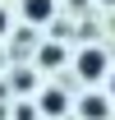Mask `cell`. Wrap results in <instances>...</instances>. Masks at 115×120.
<instances>
[{
    "label": "cell",
    "instance_id": "obj_3",
    "mask_svg": "<svg viewBox=\"0 0 115 120\" xmlns=\"http://www.w3.org/2000/svg\"><path fill=\"white\" fill-rule=\"evenodd\" d=\"M23 19H28V23H46V19H55V0H23Z\"/></svg>",
    "mask_w": 115,
    "mask_h": 120
},
{
    "label": "cell",
    "instance_id": "obj_1",
    "mask_svg": "<svg viewBox=\"0 0 115 120\" xmlns=\"http://www.w3.org/2000/svg\"><path fill=\"white\" fill-rule=\"evenodd\" d=\"M101 74H106V51H101V46H87V51H78V79L97 83Z\"/></svg>",
    "mask_w": 115,
    "mask_h": 120
},
{
    "label": "cell",
    "instance_id": "obj_2",
    "mask_svg": "<svg viewBox=\"0 0 115 120\" xmlns=\"http://www.w3.org/2000/svg\"><path fill=\"white\" fill-rule=\"evenodd\" d=\"M78 111H83V120H106L111 116V102H106L101 92H87L83 102H78Z\"/></svg>",
    "mask_w": 115,
    "mask_h": 120
},
{
    "label": "cell",
    "instance_id": "obj_5",
    "mask_svg": "<svg viewBox=\"0 0 115 120\" xmlns=\"http://www.w3.org/2000/svg\"><path fill=\"white\" fill-rule=\"evenodd\" d=\"M60 60H65V51H60V46L51 42V46H42V56H37V65H42V69H55Z\"/></svg>",
    "mask_w": 115,
    "mask_h": 120
},
{
    "label": "cell",
    "instance_id": "obj_7",
    "mask_svg": "<svg viewBox=\"0 0 115 120\" xmlns=\"http://www.w3.org/2000/svg\"><path fill=\"white\" fill-rule=\"evenodd\" d=\"M111 97H115V74H111Z\"/></svg>",
    "mask_w": 115,
    "mask_h": 120
},
{
    "label": "cell",
    "instance_id": "obj_4",
    "mask_svg": "<svg viewBox=\"0 0 115 120\" xmlns=\"http://www.w3.org/2000/svg\"><path fill=\"white\" fill-rule=\"evenodd\" d=\"M42 111L46 116H65V111H69V97H65L60 88H46L42 92Z\"/></svg>",
    "mask_w": 115,
    "mask_h": 120
},
{
    "label": "cell",
    "instance_id": "obj_9",
    "mask_svg": "<svg viewBox=\"0 0 115 120\" xmlns=\"http://www.w3.org/2000/svg\"><path fill=\"white\" fill-rule=\"evenodd\" d=\"M0 65H5V56H0Z\"/></svg>",
    "mask_w": 115,
    "mask_h": 120
},
{
    "label": "cell",
    "instance_id": "obj_8",
    "mask_svg": "<svg viewBox=\"0 0 115 120\" xmlns=\"http://www.w3.org/2000/svg\"><path fill=\"white\" fill-rule=\"evenodd\" d=\"M101 5H115V0H101Z\"/></svg>",
    "mask_w": 115,
    "mask_h": 120
},
{
    "label": "cell",
    "instance_id": "obj_6",
    "mask_svg": "<svg viewBox=\"0 0 115 120\" xmlns=\"http://www.w3.org/2000/svg\"><path fill=\"white\" fill-rule=\"evenodd\" d=\"M5 28H9V14H5V9H0V37H5Z\"/></svg>",
    "mask_w": 115,
    "mask_h": 120
}]
</instances>
